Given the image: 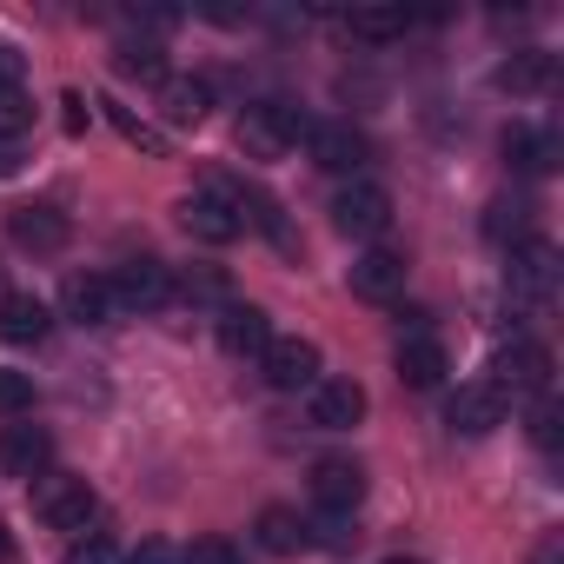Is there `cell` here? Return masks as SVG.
Segmentation results:
<instances>
[{
	"label": "cell",
	"instance_id": "1",
	"mask_svg": "<svg viewBox=\"0 0 564 564\" xmlns=\"http://www.w3.org/2000/svg\"><path fill=\"white\" fill-rule=\"evenodd\" d=\"M306 127H313V120H306L300 107H286V100H259V107L239 113V147H246V160H286V153L300 147Z\"/></svg>",
	"mask_w": 564,
	"mask_h": 564
},
{
	"label": "cell",
	"instance_id": "2",
	"mask_svg": "<svg viewBox=\"0 0 564 564\" xmlns=\"http://www.w3.org/2000/svg\"><path fill=\"white\" fill-rule=\"evenodd\" d=\"M94 511H100V498H94V485H87L80 471H41V478H34V518H41V524H54V531H87Z\"/></svg>",
	"mask_w": 564,
	"mask_h": 564
},
{
	"label": "cell",
	"instance_id": "3",
	"mask_svg": "<svg viewBox=\"0 0 564 564\" xmlns=\"http://www.w3.org/2000/svg\"><path fill=\"white\" fill-rule=\"evenodd\" d=\"M333 226H339L346 239H379V232L392 226V193H386L379 180L339 186V193H333Z\"/></svg>",
	"mask_w": 564,
	"mask_h": 564
},
{
	"label": "cell",
	"instance_id": "4",
	"mask_svg": "<svg viewBox=\"0 0 564 564\" xmlns=\"http://www.w3.org/2000/svg\"><path fill=\"white\" fill-rule=\"evenodd\" d=\"M107 286H113L120 319H133V313H166V306H173V272H166L160 259H133V265H120Z\"/></svg>",
	"mask_w": 564,
	"mask_h": 564
},
{
	"label": "cell",
	"instance_id": "5",
	"mask_svg": "<svg viewBox=\"0 0 564 564\" xmlns=\"http://www.w3.org/2000/svg\"><path fill=\"white\" fill-rule=\"evenodd\" d=\"M173 219H180V232H193L199 246H232L246 226H239V213H232V199L219 193V186H206V193H186L180 206H173Z\"/></svg>",
	"mask_w": 564,
	"mask_h": 564
},
{
	"label": "cell",
	"instance_id": "6",
	"mask_svg": "<svg viewBox=\"0 0 564 564\" xmlns=\"http://www.w3.org/2000/svg\"><path fill=\"white\" fill-rule=\"evenodd\" d=\"M491 386L511 399V392H531V399H544L551 392V352L538 346V339H511V346H498V359H491Z\"/></svg>",
	"mask_w": 564,
	"mask_h": 564
},
{
	"label": "cell",
	"instance_id": "7",
	"mask_svg": "<svg viewBox=\"0 0 564 564\" xmlns=\"http://www.w3.org/2000/svg\"><path fill=\"white\" fill-rule=\"evenodd\" d=\"M551 293H557V246L551 239L511 246V300L518 306H551Z\"/></svg>",
	"mask_w": 564,
	"mask_h": 564
},
{
	"label": "cell",
	"instance_id": "8",
	"mask_svg": "<svg viewBox=\"0 0 564 564\" xmlns=\"http://www.w3.org/2000/svg\"><path fill=\"white\" fill-rule=\"evenodd\" d=\"M505 419H511V399H505L491 379L458 386V392H452V405H445V425H452V432H465V438H485V432H498Z\"/></svg>",
	"mask_w": 564,
	"mask_h": 564
},
{
	"label": "cell",
	"instance_id": "9",
	"mask_svg": "<svg viewBox=\"0 0 564 564\" xmlns=\"http://www.w3.org/2000/svg\"><path fill=\"white\" fill-rule=\"evenodd\" d=\"M259 372L272 392H313L319 386V346L313 339H272L259 352Z\"/></svg>",
	"mask_w": 564,
	"mask_h": 564
},
{
	"label": "cell",
	"instance_id": "10",
	"mask_svg": "<svg viewBox=\"0 0 564 564\" xmlns=\"http://www.w3.org/2000/svg\"><path fill=\"white\" fill-rule=\"evenodd\" d=\"M306 147H313V166H326V173H359V166L372 160V140H366L352 120H319V127H306Z\"/></svg>",
	"mask_w": 564,
	"mask_h": 564
},
{
	"label": "cell",
	"instance_id": "11",
	"mask_svg": "<svg viewBox=\"0 0 564 564\" xmlns=\"http://www.w3.org/2000/svg\"><path fill=\"white\" fill-rule=\"evenodd\" d=\"M352 293L359 300H372V306H386V300H399L405 293V252H392V246H366L359 259H352Z\"/></svg>",
	"mask_w": 564,
	"mask_h": 564
},
{
	"label": "cell",
	"instance_id": "12",
	"mask_svg": "<svg viewBox=\"0 0 564 564\" xmlns=\"http://www.w3.org/2000/svg\"><path fill=\"white\" fill-rule=\"evenodd\" d=\"M306 412H313L319 432H352V425L366 419V386H359V379H319V386L306 392Z\"/></svg>",
	"mask_w": 564,
	"mask_h": 564
},
{
	"label": "cell",
	"instance_id": "13",
	"mask_svg": "<svg viewBox=\"0 0 564 564\" xmlns=\"http://www.w3.org/2000/svg\"><path fill=\"white\" fill-rule=\"evenodd\" d=\"M47 458H54V432L47 425H0V471L8 478H41L47 471Z\"/></svg>",
	"mask_w": 564,
	"mask_h": 564
},
{
	"label": "cell",
	"instance_id": "14",
	"mask_svg": "<svg viewBox=\"0 0 564 564\" xmlns=\"http://www.w3.org/2000/svg\"><path fill=\"white\" fill-rule=\"evenodd\" d=\"M359 498H366V471H359L352 458H319V465H313V505H319V511L352 518Z\"/></svg>",
	"mask_w": 564,
	"mask_h": 564
},
{
	"label": "cell",
	"instance_id": "15",
	"mask_svg": "<svg viewBox=\"0 0 564 564\" xmlns=\"http://www.w3.org/2000/svg\"><path fill=\"white\" fill-rule=\"evenodd\" d=\"M61 313L80 319V326H113L120 306H113V286H107V272H74L67 286H61Z\"/></svg>",
	"mask_w": 564,
	"mask_h": 564
},
{
	"label": "cell",
	"instance_id": "16",
	"mask_svg": "<svg viewBox=\"0 0 564 564\" xmlns=\"http://www.w3.org/2000/svg\"><path fill=\"white\" fill-rule=\"evenodd\" d=\"M8 232H14L21 252H61V246H67V213H54V206H41V199H21V206L8 213Z\"/></svg>",
	"mask_w": 564,
	"mask_h": 564
},
{
	"label": "cell",
	"instance_id": "17",
	"mask_svg": "<svg viewBox=\"0 0 564 564\" xmlns=\"http://www.w3.org/2000/svg\"><path fill=\"white\" fill-rule=\"evenodd\" d=\"M219 346H226L232 359H259V352L272 346V319H265L259 306L226 300V306H219Z\"/></svg>",
	"mask_w": 564,
	"mask_h": 564
},
{
	"label": "cell",
	"instance_id": "18",
	"mask_svg": "<svg viewBox=\"0 0 564 564\" xmlns=\"http://www.w3.org/2000/svg\"><path fill=\"white\" fill-rule=\"evenodd\" d=\"M505 160H511V173H551L557 160H564V147H557V133L551 127H505Z\"/></svg>",
	"mask_w": 564,
	"mask_h": 564
},
{
	"label": "cell",
	"instance_id": "19",
	"mask_svg": "<svg viewBox=\"0 0 564 564\" xmlns=\"http://www.w3.org/2000/svg\"><path fill=\"white\" fill-rule=\"evenodd\" d=\"M445 366H452V359H445V346H438L432 333H405V339H399V379H405L412 392H432V386L445 379Z\"/></svg>",
	"mask_w": 564,
	"mask_h": 564
},
{
	"label": "cell",
	"instance_id": "20",
	"mask_svg": "<svg viewBox=\"0 0 564 564\" xmlns=\"http://www.w3.org/2000/svg\"><path fill=\"white\" fill-rule=\"evenodd\" d=\"M47 333H54V313L34 293H8V300H0V339H8V346H41Z\"/></svg>",
	"mask_w": 564,
	"mask_h": 564
},
{
	"label": "cell",
	"instance_id": "21",
	"mask_svg": "<svg viewBox=\"0 0 564 564\" xmlns=\"http://www.w3.org/2000/svg\"><path fill=\"white\" fill-rule=\"evenodd\" d=\"M206 107H213V87H206V80H186V74H166V80H160V113H166L173 127H199Z\"/></svg>",
	"mask_w": 564,
	"mask_h": 564
},
{
	"label": "cell",
	"instance_id": "22",
	"mask_svg": "<svg viewBox=\"0 0 564 564\" xmlns=\"http://www.w3.org/2000/svg\"><path fill=\"white\" fill-rule=\"evenodd\" d=\"M498 87H505V94H551V87H557V61L538 54V47H524V54H511V61L498 67Z\"/></svg>",
	"mask_w": 564,
	"mask_h": 564
},
{
	"label": "cell",
	"instance_id": "23",
	"mask_svg": "<svg viewBox=\"0 0 564 564\" xmlns=\"http://www.w3.org/2000/svg\"><path fill=\"white\" fill-rule=\"evenodd\" d=\"M259 544H265L272 557H293V551H306V544H313V531H306V518H300V511L272 505V511H259Z\"/></svg>",
	"mask_w": 564,
	"mask_h": 564
},
{
	"label": "cell",
	"instance_id": "24",
	"mask_svg": "<svg viewBox=\"0 0 564 564\" xmlns=\"http://www.w3.org/2000/svg\"><path fill=\"white\" fill-rule=\"evenodd\" d=\"M485 239L491 246H524L531 239V199H491L485 206Z\"/></svg>",
	"mask_w": 564,
	"mask_h": 564
},
{
	"label": "cell",
	"instance_id": "25",
	"mask_svg": "<svg viewBox=\"0 0 564 564\" xmlns=\"http://www.w3.org/2000/svg\"><path fill=\"white\" fill-rule=\"evenodd\" d=\"M339 28H346L352 41H399V34H405V14H399V8H352Z\"/></svg>",
	"mask_w": 564,
	"mask_h": 564
},
{
	"label": "cell",
	"instance_id": "26",
	"mask_svg": "<svg viewBox=\"0 0 564 564\" xmlns=\"http://www.w3.org/2000/svg\"><path fill=\"white\" fill-rule=\"evenodd\" d=\"M100 107H107V120L120 127V140H127V147H140L147 160H166V133H153V127H147L133 107H120V100H100Z\"/></svg>",
	"mask_w": 564,
	"mask_h": 564
},
{
	"label": "cell",
	"instance_id": "27",
	"mask_svg": "<svg viewBox=\"0 0 564 564\" xmlns=\"http://www.w3.org/2000/svg\"><path fill=\"white\" fill-rule=\"evenodd\" d=\"M113 67H120V74H133V80H153V87L166 80V54H160L153 41H120Z\"/></svg>",
	"mask_w": 564,
	"mask_h": 564
},
{
	"label": "cell",
	"instance_id": "28",
	"mask_svg": "<svg viewBox=\"0 0 564 564\" xmlns=\"http://www.w3.org/2000/svg\"><path fill=\"white\" fill-rule=\"evenodd\" d=\"M34 127V100H28V87H8L0 94V140H21Z\"/></svg>",
	"mask_w": 564,
	"mask_h": 564
},
{
	"label": "cell",
	"instance_id": "29",
	"mask_svg": "<svg viewBox=\"0 0 564 564\" xmlns=\"http://www.w3.org/2000/svg\"><path fill=\"white\" fill-rule=\"evenodd\" d=\"M34 405V379L14 372V366H0V419H21Z\"/></svg>",
	"mask_w": 564,
	"mask_h": 564
},
{
	"label": "cell",
	"instance_id": "30",
	"mask_svg": "<svg viewBox=\"0 0 564 564\" xmlns=\"http://www.w3.org/2000/svg\"><path fill=\"white\" fill-rule=\"evenodd\" d=\"M173 300H226V272H213V265H199V272H186V279H173Z\"/></svg>",
	"mask_w": 564,
	"mask_h": 564
},
{
	"label": "cell",
	"instance_id": "31",
	"mask_svg": "<svg viewBox=\"0 0 564 564\" xmlns=\"http://www.w3.org/2000/svg\"><path fill=\"white\" fill-rule=\"evenodd\" d=\"M557 438H564V419H557V405H551V399H538V405H531V445L551 458V452H557Z\"/></svg>",
	"mask_w": 564,
	"mask_h": 564
},
{
	"label": "cell",
	"instance_id": "32",
	"mask_svg": "<svg viewBox=\"0 0 564 564\" xmlns=\"http://www.w3.org/2000/svg\"><path fill=\"white\" fill-rule=\"evenodd\" d=\"M180 564H246V557H239L232 538H193V544L180 551Z\"/></svg>",
	"mask_w": 564,
	"mask_h": 564
},
{
	"label": "cell",
	"instance_id": "33",
	"mask_svg": "<svg viewBox=\"0 0 564 564\" xmlns=\"http://www.w3.org/2000/svg\"><path fill=\"white\" fill-rule=\"evenodd\" d=\"M61 564H120V551H113V538L87 531V538H74V544H67V557H61Z\"/></svg>",
	"mask_w": 564,
	"mask_h": 564
},
{
	"label": "cell",
	"instance_id": "34",
	"mask_svg": "<svg viewBox=\"0 0 564 564\" xmlns=\"http://www.w3.org/2000/svg\"><path fill=\"white\" fill-rule=\"evenodd\" d=\"M306 531H319L313 544H326V551H352V544H359L352 518H339V511H326V518H319V524H306Z\"/></svg>",
	"mask_w": 564,
	"mask_h": 564
},
{
	"label": "cell",
	"instance_id": "35",
	"mask_svg": "<svg viewBox=\"0 0 564 564\" xmlns=\"http://www.w3.org/2000/svg\"><path fill=\"white\" fill-rule=\"evenodd\" d=\"M120 564H180V544H166V538H140V551L120 557Z\"/></svg>",
	"mask_w": 564,
	"mask_h": 564
},
{
	"label": "cell",
	"instance_id": "36",
	"mask_svg": "<svg viewBox=\"0 0 564 564\" xmlns=\"http://www.w3.org/2000/svg\"><path fill=\"white\" fill-rule=\"evenodd\" d=\"M8 87H28V54H14L8 41H0V94Z\"/></svg>",
	"mask_w": 564,
	"mask_h": 564
},
{
	"label": "cell",
	"instance_id": "37",
	"mask_svg": "<svg viewBox=\"0 0 564 564\" xmlns=\"http://www.w3.org/2000/svg\"><path fill=\"white\" fill-rule=\"evenodd\" d=\"M531 564H564V531H544V538L531 544Z\"/></svg>",
	"mask_w": 564,
	"mask_h": 564
},
{
	"label": "cell",
	"instance_id": "38",
	"mask_svg": "<svg viewBox=\"0 0 564 564\" xmlns=\"http://www.w3.org/2000/svg\"><path fill=\"white\" fill-rule=\"evenodd\" d=\"M61 107H67V133H87V100H80V94H67Z\"/></svg>",
	"mask_w": 564,
	"mask_h": 564
},
{
	"label": "cell",
	"instance_id": "39",
	"mask_svg": "<svg viewBox=\"0 0 564 564\" xmlns=\"http://www.w3.org/2000/svg\"><path fill=\"white\" fill-rule=\"evenodd\" d=\"M21 173V140H0V180Z\"/></svg>",
	"mask_w": 564,
	"mask_h": 564
},
{
	"label": "cell",
	"instance_id": "40",
	"mask_svg": "<svg viewBox=\"0 0 564 564\" xmlns=\"http://www.w3.org/2000/svg\"><path fill=\"white\" fill-rule=\"evenodd\" d=\"M0 557H14V538H8V524H0Z\"/></svg>",
	"mask_w": 564,
	"mask_h": 564
},
{
	"label": "cell",
	"instance_id": "41",
	"mask_svg": "<svg viewBox=\"0 0 564 564\" xmlns=\"http://www.w3.org/2000/svg\"><path fill=\"white\" fill-rule=\"evenodd\" d=\"M0 300H8V265H0Z\"/></svg>",
	"mask_w": 564,
	"mask_h": 564
},
{
	"label": "cell",
	"instance_id": "42",
	"mask_svg": "<svg viewBox=\"0 0 564 564\" xmlns=\"http://www.w3.org/2000/svg\"><path fill=\"white\" fill-rule=\"evenodd\" d=\"M386 564H425V557H386Z\"/></svg>",
	"mask_w": 564,
	"mask_h": 564
}]
</instances>
